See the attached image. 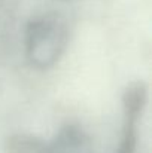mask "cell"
Here are the masks:
<instances>
[{
  "instance_id": "1",
  "label": "cell",
  "mask_w": 152,
  "mask_h": 153,
  "mask_svg": "<svg viewBox=\"0 0 152 153\" xmlns=\"http://www.w3.org/2000/svg\"><path fill=\"white\" fill-rule=\"evenodd\" d=\"M69 40L70 25L63 13L33 15L24 27V53L28 65L39 71L51 70L64 55Z\"/></svg>"
},
{
  "instance_id": "2",
  "label": "cell",
  "mask_w": 152,
  "mask_h": 153,
  "mask_svg": "<svg viewBox=\"0 0 152 153\" xmlns=\"http://www.w3.org/2000/svg\"><path fill=\"white\" fill-rule=\"evenodd\" d=\"M148 85L142 80L133 82L125 86L121 105H122V126L121 137L115 153H137L139 144V123L148 105Z\"/></svg>"
},
{
  "instance_id": "3",
  "label": "cell",
  "mask_w": 152,
  "mask_h": 153,
  "mask_svg": "<svg viewBox=\"0 0 152 153\" xmlns=\"http://www.w3.org/2000/svg\"><path fill=\"white\" fill-rule=\"evenodd\" d=\"M48 153H94L90 134L78 122H66L46 141Z\"/></svg>"
},
{
  "instance_id": "4",
  "label": "cell",
  "mask_w": 152,
  "mask_h": 153,
  "mask_svg": "<svg viewBox=\"0 0 152 153\" xmlns=\"http://www.w3.org/2000/svg\"><path fill=\"white\" fill-rule=\"evenodd\" d=\"M4 153H48V146L46 141L36 135L16 132L6 137Z\"/></svg>"
},
{
  "instance_id": "5",
  "label": "cell",
  "mask_w": 152,
  "mask_h": 153,
  "mask_svg": "<svg viewBox=\"0 0 152 153\" xmlns=\"http://www.w3.org/2000/svg\"><path fill=\"white\" fill-rule=\"evenodd\" d=\"M61 1H66V0H61Z\"/></svg>"
}]
</instances>
